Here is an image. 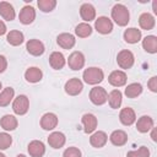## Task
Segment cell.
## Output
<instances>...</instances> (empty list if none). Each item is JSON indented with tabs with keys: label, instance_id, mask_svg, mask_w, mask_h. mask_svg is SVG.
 I'll list each match as a JSON object with an SVG mask.
<instances>
[{
	"label": "cell",
	"instance_id": "cell-4",
	"mask_svg": "<svg viewBox=\"0 0 157 157\" xmlns=\"http://www.w3.org/2000/svg\"><path fill=\"white\" fill-rule=\"evenodd\" d=\"M134 61H135V56L130 50H120L117 55V63L124 70L130 69L134 65Z\"/></svg>",
	"mask_w": 157,
	"mask_h": 157
},
{
	"label": "cell",
	"instance_id": "cell-40",
	"mask_svg": "<svg viewBox=\"0 0 157 157\" xmlns=\"http://www.w3.org/2000/svg\"><path fill=\"white\" fill-rule=\"evenodd\" d=\"M6 31H7L6 25L4 23V21H1V20H0V36L5 34V33H6Z\"/></svg>",
	"mask_w": 157,
	"mask_h": 157
},
{
	"label": "cell",
	"instance_id": "cell-6",
	"mask_svg": "<svg viewBox=\"0 0 157 157\" xmlns=\"http://www.w3.org/2000/svg\"><path fill=\"white\" fill-rule=\"evenodd\" d=\"M65 92L69 94V96H77L82 92V88H83V83L80 78L77 77H72L70 80L66 81L65 83Z\"/></svg>",
	"mask_w": 157,
	"mask_h": 157
},
{
	"label": "cell",
	"instance_id": "cell-30",
	"mask_svg": "<svg viewBox=\"0 0 157 157\" xmlns=\"http://www.w3.org/2000/svg\"><path fill=\"white\" fill-rule=\"evenodd\" d=\"M142 48L151 54L157 53V37L156 36H147L142 39Z\"/></svg>",
	"mask_w": 157,
	"mask_h": 157
},
{
	"label": "cell",
	"instance_id": "cell-13",
	"mask_svg": "<svg viewBox=\"0 0 157 157\" xmlns=\"http://www.w3.org/2000/svg\"><path fill=\"white\" fill-rule=\"evenodd\" d=\"M58 125V117L54 113H45L42 118H40V128L43 130H53L55 129Z\"/></svg>",
	"mask_w": 157,
	"mask_h": 157
},
{
	"label": "cell",
	"instance_id": "cell-19",
	"mask_svg": "<svg viewBox=\"0 0 157 157\" xmlns=\"http://www.w3.org/2000/svg\"><path fill=\"white\" fill-rule=\"evenodd\" d=\"M75 37L71 33H60L56 37V43L64 49H71L75 45Z\"/></svg>",
	"mask_w": 157,
	"mask_h": 157
},
{
	"label": "cell",
	"instance_id": "cell-29",
	"mask_svg": "<svg viewBox=\"0 0 157 157\" xmlns=\"http://www.w3.org/2000/svg\"><path fill=\"white\" fill-rule=\"evenodd\" d=\"M107 101H108V103H109L110 108L117 109V108H119V107H120V104H121L123 94H121V92H120L119 90H117V88H115V90H113V91H110V92H109Z\"/></svg>",
	"mask_w": 157,
	"mask_h": 157
},
{
	"label": "cell",
	"instance_id": "cell-18",
	"mask_svg": "<svg viewBox=\"0 0 157 157\" xmlns=\"http://www.w3.org/2000/svg\"><path fill=\"white\" fill-rule=\"evenodd\" d=\"M107 141H108V136H107V134L104 132V131H96V132H93L92 135H91V137H90V144L93 146V147H96V148H101V147H103L105 144H107Z\"/></svg>",
	"mask_w": 157,
	"mask_h": 157
},
{
	"label": "cell",
	"instance_id": "cell-31",
	"mask_svg": "<svg viewBox=\"0 0 157 157\" xmlns=\"http://www.w3.org/2000/svg\"><path fill=\"white\" fill-rule=\"evenodd\" d=\"M15 91L12 87H6L0 92V107H6L13 99Z\"/></svg>",
	"mask_w": 157,
	"mask_h": 157
},
{
	"label": "cell",
	"instance_id": "cell-32",
	"mask_svg": "<svg viewBox=\"0 0 157 157\" xmlns=\"http://www.w3.org/2000/svg\"><path fill=\"white\" fill-rule=\"evenodd\" d=\"M142 92V86L139 82H134L126 86L125 88V96L128 98H136L137 96H140Z\"/></svg>",
	"mask_w": 157,
	"mask_h": 157
},
{
	"label": "cell",
	"instance_id": "cell-33",
	"mask_svg": "<svg viewBox=\"0 0 157 157\" xmlns=\"http://www.w3.org/2000/svg\"><path fill=\"white\" fill-rule=\"evenodd\" d=\"M75 33H76V36L80 37V38H86V37L91 36V33H92V27H91L88 23H86V22H81V23H78V25L75 27Z\"/></svg>",
	"mask_w": 157,
	"mask_h": 157
},
{
	"label": "cell",
	"instance_id": "cell-41",
	"mask_svg": "<svg viewBox=\"0 0 157 157\" xmlns=\"http://www.w3.org/2000/svg\"><path fill=\"white\" fill-rule=\"evenodd\" d=\"M151 137H152V140H153V141H157V137H156V129H155V128H152V132H151Z\"/></svg>",
	"mask_w": 157,
	"mask_h": 157
},
{
	"label": "cell",
	"instance_id": "cell-37",
	"mask_svg": "<svg viewBox=\"0 0 157 157\" xmlns=\"http://www.w3.org/2000/svg\"><path fill=\"white\" fill-rule=\"evenodd\" d=\"M63 157H81V151L77 147L71 146V147H69L64 151Z\"/></svg>",
	"mask_w": 157,
	"mask_h": 157
},
{
	"label": "cell",
	"instance_id": "cell-38",
	"mask_svg": "<svg viewBox=\"0 0 157 157\" xmlns=\"http://www.w3.org/2000/svg\"><path fill=\"white\" fill-rule=\"evenodd\" d=\"M147 86H148V88H150L152 92H157V77H156V76L151 77L150 81L147 82Z\"/></svg>",
	"mask_w": 157,
	"mask_h": 157
},
{
	"label": "cell",
	"instance_id": "cell-3",
	"mask_svg": "<svg viewBox=\"0 0 157 157\" xmlns=\"http://www.w3.org/2000/svg\"><path fill=\"white\" fill-rule=\"evenodd\" d=\"M29 109V99L25 94H20L13 99L12 103V110L17 115H25Z\"/></svg>",
	"mask_w": 157,
	"mask_h": 157
},
{
	"label": "cell",
	"instance_id": "cell-24",
	"mask_svg": "<svg viewBox=\"0 0 157 157\" xmlns=\"http://www.w3.org/2000/svg\"><path fill=\"white\" fill-rule=\"evenodd\" d=\"M139 25H140V27H141L142 29L150 31V29H152V28L155 27L156 21H155V17H153L151 13L144 12V13H141L140 17H139Z\"/></svg>",
	"mask_w": 157,
	"mask_h": 157
},
{
	"label": "cell",
	"instance_id": "cell-36",
	"mask_svg": "<svg viewBox=\"0 0 157 157\" xmlns=\"http://www.w3.org/2000/svg\"><path fill=\"white\" fill-rule=\"evenodd\" d=\"M12 137L7 132H0V150H6L11 146Z\"/></svg>",
	"mask_w": 157,
	"mask_h": 157
},
{
	"label": "cell",
	"instance_id": "cell-2",
	"mask_svg": "<svg viewBox=\"0 0 157 157\" xmlns=\"http://www.w3.org/2000/svg\"><path fill=\"white\" fill-rule=\"evenodd\" d=\"M83 81L88 85H97V83H101L104 78V74H103V70L99 69V67H96V66H92V67H88L83 71Z\"/></svg>",
	"mask_w": 157,
	"mask_h": 157
},
{
	"label": "cell",
	"instance_id": "cell-26",
	"mask_svg": "<svg viewBox=\"0 0 157 157\" xmlns=\"http://www.w3.org/2000/svg\"><path fill=\"white\" fill-rule=\"evenodd\" d=\"M0 15L6 21H12L15 18V10L13 6L7 1L0 2Z\"/></svg>",
	"mask_w": 157,
	"mask_h": 157
},
{
	"label": "cell",
	"instance_id": "cell-10",
	"mask_svg": "<svg viewBox=\"0 0 157 157\" xmlns=\"http://www.w3.org/2000/svg\"><path fill=\"white\" fill-rule=\"evenodd\" d=\"M81 121H82V125H83V131L86 134L93 132L96 130V128H97V124H98L96 115H93L91 113L83 114L82 118H81Z\"/></svg>",
	"mask_w": 157,
	"mask_h": 157
},
{
	"label": "cell",
	"instance_id": "cell-27",
	"mask_svg": "<svg viewBox=\"0 0 157 157\" xmlns=\"http://www.w3.org/2000/svg\"><path fill=\"white\" fill-rule=\"evenodd\" d=\"M0 125H1V128H2L4 130H6V131H12V130H15V129L17 128L18 121H17V119H16L13 115L6 114V115H4V117L0 119Z\"/></svg>",
	"mask_w": 157,
	"mask_h": 157
},
{
	"label": "cell",
	"instance_id": "cell-39",
	"mask_svg": "<svg viewBox=\"0 0 157 157\" xmlns=\"http://www.w3.org/2000/svg\"><path fill=\"white\" fill-rule=\"evenodd\" d=\"M7 69V59L4 55H0V74Z\"/></svg>",
	"mask_w": 157,
	"mask_h": 157
},
{
	"label": "cell",
	"instance_id": "cell-8",
	"mask_svg": "<svg viewBox=\"0 0 157 157\" xmlns=\"http://www.w3.org/2000/svg\"><path fill=\"white\" fill-rule=\"evenodd\" d=\"M67 65L71 70H80L85 65V55L81 52H72L69 55Z\"/></svg>",
	"mask_w": 157,
	"mask_h": 157
},
{
	"label": "cell",
	"instance_id": "cell-22",
	"mask_svg": "<svg viewBox=\"0 0 157 157\" xmlns=\"http://www.w3.org/2000/svg\"><path fill=\"white\" fill-rule=\"evenodd\" d=\"M65 56L60 52H53L49 56V64L54 70H60L65 65Z\"/></svg>",
	"mask_w": 157,
	"mask_h": 157
},
{
	"label": "cell",
	"instance_id": "cell-7",
	"mask_svg": "<svg viewBox=\"0 0 157 157\" xmlns=\"http://www.w3.org/2000/svg\"><path fill=\"white\" fill-rule=\"evenodd\" d=\"M94 28L98 33L101 34H108L113 31V22L110 18L105 17V16H101L96 20L94 22Z\"/></svg>",
	"mask_w": 157,
	"mask_h": 157
},
{
	"label": "cell",
	"instance_id": "cell-16",
	"mask_svg": "<svg viewBox=\"0 0 157 157\" xmlns=\"http://www.w3.org/2000/svg\"><path fill=\"white\" fill-rule=\"evenodd\" d=\"M65 141H66V137L60 131H54L48 136V144L53 148H61L65 145Z\"/></svg>",
	"mask_w": 157,
	"mask_h": 157
},
{
	"label": "cell",
	"instance_id": "cell-17",
	"mask_svg": "<svg viewBox=\"0 0 157 157\" xmlns=\"http://www.w3.org/2000/svg\"><path fill=\"white\" fill-rule=\"evenodd\" d=\"M80 16L83 21L86 22H90V21H93L94 17H96V9L93 7L92 4H88V2H85L81 5L80 7Z\"/></svg>",
	"mask_w": 157,
	"mask_h": 157
},
{
	"label": "cell",
	"instance_id": "cell-25",
	"mask_svg": "<svg viewBox=\"0 0 157 157\" xmlns=\"http://www.w3.org/2000/svg\"><path fill=\"white\" fill-rule=\"evenodd\" d=\"M109 140L114 146H123L128 141V134L124 130H114L110 134Z\"/></svg>",
	"mask_w": 157,
	"mask_h": 157
},
{
	"label": "cell",
	"instance_id": "cell-34",
	"mask_svg": "<svg viewBox=\"0 0 157 157\" xmlns=\"http://www.w3.org/2000/svg\"><path fill=\"white\" fill-rule=\"evenodd\" d=\"M37 5L43 12H50L56 6V0H38Z\"/></svg>",
	"mask_w": 157,
	"mask_h": 157
},
{
	"label": "cell",
	"instance_id": "cell-5",
	"mask_svg": "<svg viewBox=\"0 0 157 157\" xmlns=\"http://www.w3.org/2000/svg\"><path fill=\"white\" fill-rule=\"evenodd\" d=\"M107 98H108V93L107 91L103 88V87H99V86H96L93 87L91 91H90V99L93 104L96 105H102L107 102Z\"/></svg>",
	"mask_w": 157,
	"mask_h": 157
},
{
	"label": "cell",
	"instance_id": "cell-21",
	"mask_svg": "<svg viewBox=\"0 0 157 157\" xmlns=\"http://www.w3.org/2000/svg\"><path fill=\"white\" fill-rule=\"evenodd\" d=\"M153 128V119L148 115H142L141 118L137 119V123H136V129L139 132H147L150 131L151 129Z\"/></svg>",
	"mask_w": 157,
	"mask_h": 157
},
{
	"label": "cell",
	"instance_id": "cell-28",
	"mask_svg": "<svg viewBox=\"0 0 157 157\" xmlns=\"http://www.w3.org/2000/svg\"><path fill=\"white\" fill-rule=\"evenodd\" d=\"M6 40L9 44L13 45V47H17V45H21L25 40V36L21 31H10L6 36Z\"/></svg>",
	"mask_w": 157,
	"mask_h": 157
},
{
	"label": "cell",
	"instance_id": "cell-1",
	"mask_svg": "<svg viewBox=\"0 0 157 157\" xmlns=\"http://www.w3.org/2000/svg\"><path fill=\"white\" fill-rule=\"evenodd\" d=\"M112 18L118 26H126L130 21V12L128 7L123 4H115L112 9Z\"/></svg>",
	"mask_w": 157,
	"mask_h": 157
},
{
	"label": "cell",
	"instance_id": "cell-12",
	"mask_svg": "<svg viewBox=\"0 0 157 157\" xmlns=\"http://www.w3.org/2000/svg\"><path fill=\"white\" fill-rule=\"evenodd\" d=\"M126 74L121 70H114L108 77V82L114 87H121L126 83Z\"/></svg>",
	"mask_w": 157,
	"mask_h": 157
},
{
	"label": "cell",
	"instance_id": "cell-14",
	"mask_svg": "<svg viewBox=\"0 0 157 157\" xmlns=\"http://www.w3.org/2000/svg\"><path fill=\"white\" fill-rule=\"evenodd\" d=\"M26 49L27 52L33 55V56H39L44 53L45 48H44V44L39 40V39H29L26 44Z\"/></svg>",
	"mask_w": 157,
	"mask_h": 157
},
{
	"label": "cell",
	"instance_id": "cell-20",
	"mask_svg": "<svg viewBox=\"0 0 157 157\" xmlns=\"http://www.w3.org/2000/svg\"><path fill=\"white\" fill-rule=\"evenodd\" d=\"M43 77V72L39 67L37 66H32V67H28L25 72V78L26 81L31 82V83H36V82H39Z\"/></svg>",
	"mask_w": 157,
	"mask_h": 157
},
{
	"label": "cell",
	"instance_id": "cell-11",
	"mask_svg": "<svg viewBox=\"0 0 157 157\" xmlns=\"http://www.w3.org/2000/svg\"><path fill=\"white\" fill-rule=\"evenodd\" d=\"M18 18H20V22L22 25H29L34 21L36 18V10L29 6V5H26L22 7V10L20 11V15H18Z\"/></svg>",
	"mask_w": 157,
	"mask_h": 157
},
{
	"label": "cell",
	"instance_id": "cell-42",
	"mask_svg": "<svg viewBox=\"0 0 157 157\" xmlns=\"http://www.w3.org/2000/svg\"><path fill=\"white\" fill-rule=\"evenodd\" d=\"M16 157H27V156H25V155H17Z\"/></svg>",
	"mask_w": 157,
	"mask_h": 157
},
{
	"label": "cell",
	"instance_id": "cell-23",
	"mask_svg": "<svg viewBox=\"0 0 157 157\" xmlns=\"http://www.w3.org/2000/svg\"><path fill=\"white\" fill-rule=\"evenodd\" d=\"M141 37H142L141 31L135 28V27H131V28H128V29L124 31V40L126 43L135 44L141 39Z\"/></svg>",
	"mask_w": 157,
	"mask_h": 157
},
{
	"label": "cell",
	"instance_id": "cell-15",
	"mask_svg": "<svg viewBox=\"0 0 157 157\" xmlns=\"http://www.w3.org/2000/svg\"><path fill=\"white\" fill-rule=\"evenodd\" d=\"M28 153L31 157H43L45 153V146L39 140H33L28 144Z\"/></svg>",
	"mask_w": 157,
	"mask_h": 157
},
{
	"label": "cell",
	"instance_id": "cell-35",
	"mask_svg": "<svg viewBox=\"0 0 157 157\" xmlns=\"http://www.w3.org/2000/svg\"><path fill=\"white\" fill-rule=\"evenodd\" d=\"M126 157H150V150L146 146H141L137 150L129 151L126 153Z\"/></svg>",
	"mask_w": 157,
	"mask_h": 157
},
{
	"label": "cell",
	"instance_id": "cell-43",
	"mask_svg": "<svg viewBox=\"0 0 157 157\" xmlns=\"http://www.w3.org/2000/svg\"><path fill=\"white\" fill-rule=\"evenodd\" d=\"M0 157H6V156H5L4 153H1V152H0Z\"/></svg>",
	"mask_w": 157,
	"mask_h": 157
},
{
	"label": "cell",
	"instance_id": "cell-44",
	"mask_svg": "<svg viewBox=\"0 0 157 157\" xmlns=\"http://www.w3.org/2000/svg\"><path fill=\"white\" fill-rule=\"evenodd\" d=\"M1 87H2V83H1V81H0V90H1Z\"/></svg>",
	"mask_w": 157,
	"mask_h": 157
},
{
	"label": "cell",
	"instance_id": "cell-9",
	"mask_svg": "<svg viewBox=\"0 0 157 157\" xmlns=\"http://www.w3.org/2000/svg\"><path fill=\"white\" fill-rule=\"evenodd\" d=\"M119 120H120V123H121L123 125H125V126L132 125V124L135 123V120H136V114H135L134 109L130 108V107L123 108V109L120 110V113H119Z\"/></svg>",
	"mask_w": 157,
	"mask_h": 157
}]
</instances>
